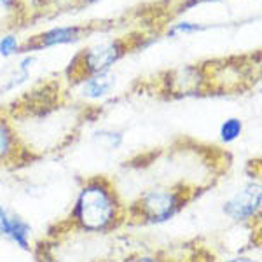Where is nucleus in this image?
<instances>
[{
  "label": "nucleus",
  "mask_w": 262,
  "mask_h": 262,
  "mask_svg": "<svg viewBox=\"0 0 262 262\" xmlns=\"http://www.w3.org/2000/svg\"><path fill=\"white\" fill-rule=\"evenodd\" d=\"M128 221L126 206L108 177H90L81 184L67 224L86 234H108Z\"/></svg>",
  "instance_id": "f257e3e1"
},
{
  "label": "nucleus",
  "mask_w": 262,
  "mask_h": 262,
  "mask_svg": "<svg viewBox=\"0 0 262 262\" xmlns=\"http://www.w3.org/2000/svg\"><path fill=\"white\" fill-rule=\"evenodd\" d=\"M196 191L189 185H158L137 198L126 208V217L131 222L159 226L175 219L189 205Z\"/></svg>",
  "instance_id": "f03ea898"
},
{
  "label": "nucleus",
  "mask_w": 262,
  "mask_h": 262,
  "mask_svg": "<svg viewBox=\"0 0 262 262\" xmlns=\"http://www.w3.org/2000/svg\"><path fill=\"white\" fill-rule=\"evenodd\" d=\"M126 44L122 40H107L96 44L93 48L82 51L75 63H72V69L77 72V77H90V75L111 72V67L124 54Z\"/></svg>",
  "instance_id": "7ed1b4c3"
},
{
  "label": "nucleus",
  "mask_w": 262,
  "mask_h": 262,
  "mask_svg": "<svg viewBox=\"0 0 262 262\" xmlns=\"http://www.w3.org/2000/svg\"><path fill=\"white\" fill-rule=\"evenodd\" d=\"M262 210V185L259 180H252L236 191L234 196L224 203L222 212L234 224H250L259 219Z\"/></svg>",
  "instance_id": "20e7f679"
},
{
  "label": "nucleus",
  "mask_w": 262,
  "mask_h": 262,
  "mask_svg": "<svg viewBox=\"0 0 262 262\" xmlns=\"http://www.w3.org/2000/svg\"><path fill=\"white\" fill-rule=\"evenodd\" d=\"M32 232V226L19 213L11 210L9 206L0 205V239L11 242L21 250L30 252Z\"/></svg>",
  "instance_id": "39448f33"
},
{
  "label": "nucleus",
  "mask_w": 262,
  "mask_h": 262,
  "mask_svg": "<svg viewBox=\"0 0 262 262\" xmlns=\"http://www.w3.org/2000/svg\"><path fill=\"white\" fill-rule=\"evenodd\" d=\"M168 91L173 96H194L200 95L206 82V72L200 67H184L170 74V81H166Z\"/></svg>",
  "instance_id": "423d86ee"
},
{
  "label": "nucleus",
  "mask_w": 262,
  "mask_h": 262,
  "mask_svg": "<svg viewBox=\"0 0 262 262\" xmlns=\"http://www.w3.org/2000/svg\"><path fill=\"white\" fill-rule=\"evenodd\" d=\"M86 32L84 27H60V28H53L48 30L40 35L33 37L32 40H28L23 48H19L21 51H37V49H44L51 48V46H60V44H70V42H77L81 39V35Z\"/></svg>",
  "instance_id": "0eeeda50"
},
{
  "label": "nucleus",
  "mask_w": 262,
  "mask_h": 262,
  "mask_svg": "<svg viewBox=\"0 0 262 262\" xmlns=\"http://www.w3.org/2000/svg\"><path fill=\"white\" fill-rule=\"evenodd\" d=\"M25 152L27 149L21 147V142L11 122L0 117V166L18 163Z\"/></svg>",
  "instance_id": "6e6552de"
},
{
  "label": "nucleus",
  "mask_w": 262,
  "mask_h": 262,
  "mask_svg": "<svg viewBox=\"0 0 262 262\" xmlns=\"http://www.w3.org/2000/svg\"><path fill=\"white\" fill-rule=\"evenodd\" d=\"M116 75H112L111 72H103V74L90 75L84 79L82 86V95L90 100H101L105 96H108L116 88Z\"/></svg>",
  "instance_id": "1a4fd4ad"
},
{
  "label": "nucleus",
  "mask_w": 262,
  "mask_h": 262,
  "mask_svg": "<svg viewBox=\"0 0 262 262\" xmlns=\"http://www.w3.org/2000/svg\"><path fill=\"white\" fill-rule=\"evenodd\" d=\"M91 140L95 142L96 145H100L101 149L116 150L122 145L124 137H122L121 131H116V129H96V131H93Z\"/></svg>",
  "instance_id": "9d476101"
},
{
  "label": "nucleus",
  "mask_w": 262,
  "mask_h": 262,
  "mask_svg": "<svg viewBox=\"0 0 262 262\" xmlns=\"http://www.w3.org/2000/svg\"><path fill=\"white\" fill-rule=\"evenodd\" d=\"M221 140L224 143H232L236 142L239 137H242L243 133V122L242 119H238V117H229V119H226L222 122L221 126Z\"/></svg>",
  "instance_id": "9b49d317"
},
{
  "label": "nucleus",
  "mask_w": 262,
  "mask_h": 262,
  "mask_svg": "<svg viewBox=\"0 0 262 262\" xmlns=\"http://www.w3.org/2000/svg\"><path fill=\"white\" fill-rule=\"evenodd\" d=\"M122 262H168L164 257L158 255V253H150V252H137L131 253L126 257Z\"/></svg>",
  "instance_id": "f8f14e48"
},
{
  "label": "nucleus",
  "mask_w": 262,
  "mask_h": 262,
  "mask_svg": "<svg viewBox=\"0 0 262 262\" xmlns=\"http://www.w3.org/2000/svg\"><path fill=\"white\" fill-rule=\"evenodd\" d=\"M18 49H19V44L14 35H6L4 39H0V54H2L4 58L14 54Z\"/></svg>",
  "instance_id": "ddd939ff"
},
{
  "label": "nucleus",
  "mask_w": 262,
  "mask_h": 262,
  "mask_svg": "<svg viewBox=\"0 0 262 262\" xmlns=\"http://www.w3.org/2000/svg\"><path fill=\"white\" fill-rule=\"evenodd\" d=\"M28 77H30V72H21V70H19V74L12 75L9 81L6 82V86L2 88V91H11V90H14V88L21 86V84H23L25 81H28Z\"/></svg>",
  "instance_id": "4468645a"
},
{
  "label": "nucleus",
  "mask_w": 262,
  "mask_h": 262,
  "mask_svg": "<svg viewBox=\"0 0 262 262\" xmlns=\"http://www.w3.org/2000/svg\"><path fill=\"white\" fill-rule=\"evenodd\" d=\"M198 30H203L201 25H196V23H180L177 25L175 28L171 30V33H177V32H198Z\"/></svg>",
  "instance_id": "2eb2a0df"
},
{
  "label": "nucleus",
  "mask_w": 262,
  "mask_h": 262,
  "mask_svg": "<svg viewBox=\"0 0 262 262\" xmlns=\"http://www.w3.org/2000/svg\"><path fill=\"white\" fill-rule=\"evenodd\" d=\"M222 262H259V260L253 259L250 255H245V253H238V255L227 257V259H224Z\"/></svg>",
  "instance_id": "dca6fc26"
},
{
  "label": "nucleus",
  "mask_w": 262,
  "mask_h": 262,
  "mask_svg": "<svg viewBox=\"0 0 262 262\" xmlns=\"http://www.w3.org/2000/svg\"><path fill=\"white\" fill-rule=\"evenodd\" d=\"M35 63V58L33 56H27V58H23L19 63V70L21 72H30V67Z\"/></svg>",
  "instance_id": "f3484780"
},
{
  "label": "nucleus",
  "mask_w": 262,
  "mask_h": 262,
  "mask_svg": "<svg viewBox=\"0 0 262 262\" xmlns=\"http://www.w3.org/2000/svg\"><path fill=\"white\" fill-rule=\"evenodd\" d=\"M16 4V0H0V6L4 7H12Z\"/></svg>",
  "instance_id": "a211bd4d"
},
{
  "label": "nucleus",
  "mask_w": 262,
  "mask_h": 262,
  "mask_svg": "<svg viewBox=\"0 0 262 262\" xmlns=\"http://www.w3.org/2000/svg\"><path fill=\"white\" fill-rule=\"evenodd\" d=\"M95 262H112V260H107V259H100V260H95Z\"/></svg>",
  "instance_id": "6ab92c4d"
},
{
  "label": "nucleus",
  "mask_w": 262,
  "mask_h": 262,
  "mask_svg": "<svg viewBox=\"0 0 262 262\" xmlns=\"http://www.w3.org/2000/svg\"><path fill=\"white\" fill-rule=\"evenodd\" d=\"M33 4H39V2H46V0H32Z\"/></svg>",
  "instance_id": "aec40b11"
},
{
  "label": "nucleus",
  "mask_w": 262,
  "mask_h": 262,
  "mask_svg": "<svg viewBox=\"0 0 262 262\" xmlns=\"http://www.w3.org/2000/svg\"><path fill=\"white\" fill-rule=\"evenodd\" d=\"M84 2H95V0H84Z\"/></svg>",
  "instance_id": "412c9836"
}]
</instances>
